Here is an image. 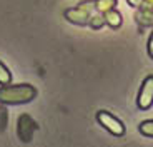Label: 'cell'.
<instances>
[{
  "label": "cell",
  "instance_id": "6da1fadb",
  "mask_svg": "<svg viewBox=\"0 0 153 147\" xmlns=\"http://www.w3.org/2000/svg\"><path fill=\"white\" fill-rule=\"evenodd\" d=\"M35 94H37L35 89L27 84L12 85V87L4 85L0 89V102L2 104H25L33 99Z\"/></svg>",
  "mask_w": 153,
  "mask_h": 147
},
{
  "label": "cell",
  "instance_id": "7a4b0ae2",
  "mask_svg": "<svg viewBox=\"0 0 153 147\" xmlns=\"http://www.w3.org/2000/svg\"><path fill=\"white\" fill-rule=\"evenodd\" d=\"M97 120H98L108 132H111V134H115V136H123V134H125V127H123L122 122H120L117 117H113L108 112H105V110L97 112Z\"/></svg>",
  "mask_w": 153,
  "mask_h": 147
},
{
  "label": "cell",
  "instance_id": "3957f363",
  "mask_svg": "<svg viewBox=\"0 0 153 147\" xmlns=\"http://www.w3.org/2000/svg\"><path fill=\"white\" fill-rule=\"evenodd\" d=\"M140 109H148L153 104V75L146 77L143 80V85L140 92H138V100H137Z\"/></svg>",
  "mask_w": 153,
  "mask_h": 147
},
{
  "label": "cell",
  "instance_id": "277c9868",
  "mask_svg": "<svg viewBox=\"0 0 153 147\" xmlns=\"http://www.w3.org/2000/svg\"><path fill=\"white\" fill-rule=\"evenodd\" d=\"M33 129H35V122L30 119V117H28V116H22V117H20L17 134L20 136V139H22L23 142H30L32 134H33Z\"/></svg>",
  "mask_w": 153,
  "mask_h": 147
},
{
  "label": "cell",
  "instance_id": "5b68a950",
  "mask_svg": "<svg viewBox=\"0 0 153 147\" xmlns=\"http://www.w3.org/2000/svg\"><path fill=\"white\" fill-rule=\"evenodd\" d=\"M12 80V74L4 64L0 62V85H8Z\"/></svg>",
  "mask_w": 153,
  "mask_h": 147
},
{
  "label": "cell",
  "instance_id": "8992f818",
  "mask_svg": "<svg viewBox=\"0 0 153 147\" xmlns=\"http://www.w3.org/2000/svg\"><path fill=\"white\" fill-rule=\"evenodd\" d=\"M140 130H142V134H145V136H152L153 137V120L143 122V124L140 125Z\"/></svg>",
  "mask_w": 153,
  "mask_h": 147
},
{
  "label": "cell",
  "instance_id": "52a82bcc",
  "mask_svg": "<svg viewBox=\"0 0 153 147\" xmlns=\"http://www.w3.org/2000/svg\"><path fill=\"white\" fill-rule=\"evenodd\" d=\"M5 127H7V110L0 107V130H4Z\"/></svg>",
  "mask_w": 153,
  "mask_h": 147
},
{
  "label": "cell",
  "instance_id": "ba28073f",
  "mask_svg": "<svg viewBox=\"0 0 153 147\" xmlns=\"http://www.w3.org/2000/svg\"><path fill=\"white\" fill-rule=\"evenodd\" d=\"M148 54H150V57H153V34L148 40Z\"/></svg>",
  "mask_w": 153,
  "mask_h": 147
}]
</instances>
